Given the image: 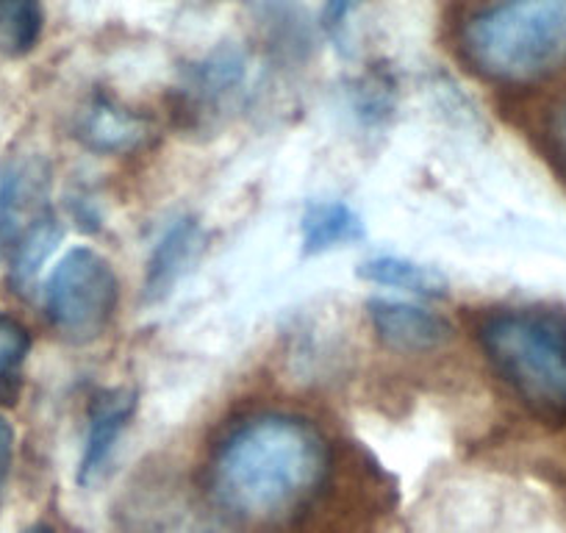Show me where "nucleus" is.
Wrapping results in <instances>:
<instances>
[{
	"label": "nucleus",
	"mask_w": 566,
	"mask_h": 533,
	"mask_svg": "<svg viewBox=\"0 0 566 533\" xmlns=\"http://www.w3.org/2000/svg\"><path fill=\"white\" fill-rule=\"evenodd\" d=\"M464 56L497 84H536L566 67V0H500L464 29Z\"/></svg>",
	"instance_id": "2"
},
{
	"label": "nucleus",
	"mask_w": 566,
	"mask_h": 533,
	"mask_svg": "<svg viewBox=\"0 0 566 533\" xmlns=\"http://www.w3.org/2000/svg\"><path fill=\"white\" fill-rule=\"evenodd\" d=\"M200 248H203V233H200L198 222L189 220V217L176 220L161 233V239L156 242L154 253L148 259L145 290H148L150 301L167 295L178 284V279L187 273L189 264L198 259Z\"/></svg>",
	"instance_id": "8"
},
{
	"label": "nucleus",
	"mask_w": 566,
	"mask_h": 533,
	"mask_svg": "<svg viewBox=\"0 0 566 533\" xmlns=\"http://www.w3.org/2000/svg\"><path fill=\"white\" fill-rule=\"evenodd\" d=\"M31 353V334L12 314L0 312V404L20 395L23 364Z\"/></svg>",
	"instance_id": "13"
},
{
	"label": "nucleus",
	"mask_w": 566,
	"mask_h": 533,
	"mask_svg": "<svg viewBox=\"0 0 566 533\" xmlns=\"http://www.w3.org/2000/svg\"><path fill=\"white\" fill-rule=\"evenodd\" d=\"M0 244H3V237H0Z\"/></svg>",
	"instance_id": "18"
},
{
	"label": "nucleus",
	"mask_w": 566,
	"mask_h": 533,
	"mask_svg": "<svg viewBox=\"0 0 566 533\" xmlns=\"http://www.w3.org/2000/svg\"><path fill=\"white\" fill-rule=\"evenodd\" d=\"M481 345L500 378L547 422L566 420V328L533 312H503L483 323Z\"/></svg>",
	"instance_id": "3"
},
{
	"label": "nucleus",
	"mask_w": 566,
	"mask_h": 533,
	"mask_svg": "<svg viewBox=\"0 0 566 533\" xmlns=\"http://www.w3.org/2000/svg\"><path fill=\"white\" fill-rule=\"evenodd\" d=\"M369 323L389 351L428 353L448 345L453 328L444 317L400 301H369Z\"/></svg>",
	"instance_id": "7"
},
{
	"label": "nucleus",
	"mask_w": 566,
	"mask_h": 533,
	"mask_svg": "<svg viewBox=\"0 0 566 533\" xmlns=\"http://www.w3.org/2000/svg\"><path fill=\"white\" fill-rule=\"evenodd\" d=\"M358 275L369 284L391 286V290L411 292L419 297H442L448 295V279L428 264H417L400 255H375L358 266Z\"/></svg>",
	"instance_id": "11"
},
{
	"label": "nucleus",
	"mask_w": 566,
	"mask_h": 533,
	"mask_svg": "<svg viewBox=\"0 0 566 533\" xmlns=\"http://www.w3.org/2000/svg\"><path fill=\"white\" fill-rule=\"evenodd\" d=\"M23 533H53V527H51V525H45V522H36V525L25 527Z\"/></svg>",
	"instance_id": "17"
},
{
	"label": "nucleus",
	"mask_w": 566,
	"mask_h": 533,
	"mask_svg": "<svg viewBox=\"0 0 566 533\" xmlns=\"http://www.w3.org/2000/svg\"><path fill=\"white\" fill-rule=\"evenodd\" d=\"M301 231L303 253L317 255L364 239V222L350 206L339 203V200H323V203L308 206L306 215H303Z\"/></svg>",
	"instance_id": "10"
},
{
	"label": "nucleus",
	"mask_w": 566,
	"mask_h": 533,
	"mask_svg": "<svg viewBox=\"0 0 566 533\" xmlns=\"http://www.w3.org/2000/svg\"><path fill=\"white\" fill-rule=\"evenodd\" d=\"M117 309V275L92 248H73L45 284V312L59 336L86 345L103 336Z\"/></svg>",
	"instance_id": "4"
},
{
	"label": "nucleus",
	"mask_w": 566,
	"mask_h": 533,
	"mask_svg": "<svg viewBox=\"0 0 566 533\" xmlns=\"http://www.w3.org/2000/svg\"><path fill=\"white\" fill-rule=\"evenodd\" d=\"M350 3H356V0H331V7H334V18H342Z\"/></svg>",
	"instance_id": "16"
},
{
	"label": "nucleus",
	"mask_w": 566,
	"mask_h": 533,
	"mask_svg": "<svg viewBox=\"0 0 566 533\" xmlns=\"http://www.w3.org/2000/svg\"><path fill=\"white\" fill-rule=\"evenodd\" d=\"M40 0H0V56H29L42 36Z\"/></svg>",
	"instance_id": "12"
},
{
	"label": "nucleus",
	"mask_w": 566,
	"mask_h": 533,
	"mask_svg": "<svg viewBox=\"0 0 566 533\" xmlns=\"http://www.w3.org/2000/svg\"><path fill=\"white\" fill-rule=\"evenodd\" d=\"M331 478H325L317 500L306 511H325L314 520H301L308 533H380V522L391 511L395 489L391 481L373 464V459L358 456L345 470L331 464Z\"/></svg>",
	"instance_id": "5"
},
{
	"label": "nucleus",
	"mask_w": 566,
	"mask_h": 533,
	"mask_svg": "<svg viewBox=\"0 0 566 533\" xmlns=\"http://www.w3.org/2000/svg\"><path fill=\"white\" fill-rule=\"evenodd\" d=\"M148 134V119L123 106H114L106 97H97L81 119V139L103 154H123V150L139 148Z\"/></svg>",
	"instance_id": "9"
},
{
	"label": "nucleus",
	"mask_w": 566,
	"mask_h": 533,
	"mask_svg": "<svg viewBox=\"0 0 566 533\" xmlns=\"http://www.w3.org/2000/svg\"><path fill=\"white\" fill-rule=\"evenodd\" d=\"M136 411V395L130 389H103L92 397L90 417H86V439L78 461V483L90 487L103 475L112 461L119 437L128 428Z\"/></svg>",
	"instance_id": "6"
},
{
	"label": "nucleus",
	"mask_w": 566,
	"mask_h": 533,
	"mask_svg": "<svg viewBox=\"0 0 566 533\" xmlns=\"http://www.w3.org/2000/svg\"><path fill=\"white\" fill-rule=\"evenodd\" d=\"M547 143L558 170L566 176V101L553 112L547 123Z\"/></svg>",
	"instance_id": "14"
},
{
	"label": "nucleus",
	"mask_w": 566,
	"mask_h": 533,
	"mask_svg": "<svg viewBox=\"0 0 566 533\" xmlns=\"http://www.w3.org/2000/svg\"><path fill=\"white\" fill-rule=\"evenodd\" d=\"M14 461V431L7 422V417L0 415V494L9 481V472H12Z\"/></svg>",
	"instance_id": "15"
},
{
	"label": "nucleus",
	"mask_w": 566,
	"mask_h": 533,
	"mask_svg": "<svg viewBox=\"0 0 566 533\" xmlns=\"http://www.w3.org/2000/svg\"><path fill=\"white\" fill-rule=\"evenodd\" d=\"M328 442L295 415H255L239 422L209 464L214 503L250 531L297 527L331 470Z\"/></svg>",
	"instance_id": "1"
}]
</instances>
